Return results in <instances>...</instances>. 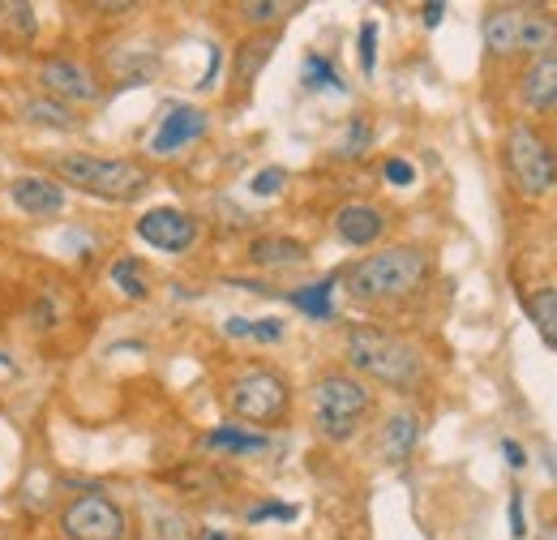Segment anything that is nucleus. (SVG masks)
Segmentation results:
<instances>
[{
  "instance_id": "2eb2a0df",
  "label": "nucleus",
  "mask_w": 557,
  "mask_h": 540,
  "mask_svg": "<svg viewBox=\"0 0 557 540\" xmlns=\"http://www.w3.org/2000/svg\"><path fill=\"white\" fill-rule=\"evenodd\" d=\"M519 52L528 57H549L557 52V17L541 9H523L519 17Z\"/></svg>"
},
{
  "instance_id": "72a5a7b5",
  "label": "nucleus",
  "mask_w": 557,
  "mask_h": 540,
  "mask_svg": "<svg viewBox=\"0 0 557 540\" xmlns=\"http://www.w3.org/2000/svg\"><path fill=\"white\" fill-rule=\"evenodd\" d=\"M502 455L510 459V468H523V446L519 442H502Z\"/></svg>"
},
{
  "instance_id": "bb28decb",
  "label": "nucleus",
  "mask_w": 557,
  "mask_h": 540,
  "mask_svg": "<svg viewBox=\"0 0 557 540\" xmlns=\"http://www.w3.org/2000/svg\"><path fill=\"white\" fill-rule=\"evenodd\" d=\"M283 185H287V172H283V168H267V172L253 176V194H258V198H271Z\"/></svg>"
},
{
  "instance_id": "a878e982",
  "label": "nucleus",
  "mask_w": 557,
  "mask_h": 540,
  "mask_svg": "<svg viewBox=\"0 0 557 540\" xmlns=\"http://www.w3.org/2000/svg\"><path fill=\"white\" fill-rule=\"evenodd\" d=\"M373 65H377V22H364L360 26V69L373 73Z\"/></svg>"
},
{
  "instance_id": "f257e3e1",
  "label": "nucleus",
  "mask_w": 557,
  "mask_h": 540,
  "mask_svg": "<svg viewBox=\"0 0 557 540\" xmlns=\"http://www.w3.org/2000/svg\"><path fill=\"white\" fill-rule=\"evenodd\" d=\"M424 274H429L424 249L395 245V249H382V254H369L364 262H356L344 274V283L356 300H395V296L417 292Z\"/></svg>"
},
{
  "instance_id": "a211bd4d",
  "label": "nucleus",
  "mask_w": 557,
  "mask_h": 540,
  "mask_svg": "<svg viewBox=\"0 0 557 540\" xmlns=\"http://www.w3.org/2000/svg\"><path fill=\"white\" fill-rule=\"evenodd\" d=\"M22 116H26L30 125H44V130H77V112H73L70 103H61V99H48V95L30 99V103L22 108Z\"/></svg>"
},
{
  "instance_id": "393cba45",
  "label": "nucleus",
  "mask_w": 557,
  "mask_h": 540,
  "mask_svg": "<svg viewBox=\"0 0 557 540\" xmlns=\"http://www.w3.org/2000/svg\"><path fill=\"white\" fill-rule=\"evenodd\" d=\"M287 13H296V4H275V0L240 4V17H249V22H275V17H287Z\"/></svg>"
},
{
  "instance_id": "7ed1b4c3",
  "label": "nucleus",
  "mask_w": 557,
  "mask_h": 540,
  "mask_svg": "<svg viewBox=\"0 0 557 540\" xmlns=\"http://www.w3.org/2000/svg\"><path fill=\"white\" fill-rule=\"evenodd\" d=\"M57 176L70 181L77 189L103 198V202H129L138 198L141 189L150 185L146 168L129 163V159H103V155H61L57 163Z\"/></svg>"
},
{
  "instance_id": "f03ea898",
  "label": "nucleus",
  "mask_w": 557,
  "mask_h": 540,
  "mask_svg": "<svg viewBox=\"0 0 557 540\" xmlns=\"http://www.w3.org/2000/svg\"><path fill=\"white\" fill-rule=\"evenodd\" d=\"M348 360L360 373H369L395 391H412L424 373V360L412 343L386 335V331H373V327H356L348 335Z\"/></svg>"
},
{
  "instance_id": "c756f323",
  "label": "nucleus",
  "mask_w": 557,
  "mask_h": 540,
  "mask_svg": "<svg viewBox=\"0 0 557 540\" xmlns=\"http://www.w3.org/2000/svg\"><path fill=\"white\" fill-rule=\"evenodd\" d=\"M369 146V121L364 116H356L351 121V130H348V142H344V155H360Z\"/></svg>"
},
{
  "instance_id": "dca6fc26",
  "label": "nucleus",
  "mask_w": 557,
  "mask_h": 540,
  "mask_svg": "<svg viewBox=\"0 0 557 540\" xmlns=\"http://www.w3.org/2000/svg\"><path fill=\"white\" fill-rule=\"evenodd\" d=\"M249 258L258 267H300L309 258V249L300 241H292V236H258L249 245Z\"/></svg>"
},
{
  "instance_id": "f8f14e48",
  "label": "nucleus",
  "mask_w": 557,
  "mask_h": 540,
  "mask_svg": "<svg viewBox=\"0 0 557 540\" xmlns=\"http://www.w3.org/2000/svg\"><path fill=\"white\" fill-rule=\"evenodd\" d=\"M335 232H339V241H344V245L364 249V245H373V241L386 232V214H382L377 206L351 202L335 214Z\"/></svg>"
},
{
  "instance_id": "f3484780",
  "label": "nucleus",
  "mask_w": 557,
  "mask_h": 540,
  "mask_svg": "<svg viewBox=\"0 0 557 540\" xmlns=\"http://www.w3.org/2000/svg\"><path fill=\"white\" fill-rule=\"evenodd\" d=\"M417 438H420L417 416H412V412H395V416L386 420V433H382V455H386L391 464H404V459L412 455Z\"/></svg>"
},
{
  "instance_id": "0eeeda50",
  "label": "nucleus",
  "mask_w": 557,
  "mask_h": 540,
  "mask_svg": "<svg viewBox=\"0 0 557 540\" xmlns=\"http://www.w3.org/2000/svg\"><path fill=\"white\" fill-rule=\"evenodd\" d=\"M61 528L73 540H121L125 537V515L103 493H82L65 506Z\"/></svg>"
},
{
  "instance_id": "7c9ffc66",
  "label": "nucleus",
  "mask_w": 557,
  "mask_h": 540,
  "mask_svg": "<svg viewBox=\"0 0 557 540\" xmlns=\"http://www.w3.org/2000/svg\"><path fill=\"white\" fill-rule=\"evenodd\" d=\"M386 181H391V185H412V181H417V172H412V163L391 159V163H386Z\"/></svg>"
},
{
  "instance_id": "9b49d317",
  "label": "nucleus",
  "mask_w": 557,
  "mask_h": 540,
  "mask_svg": "<svg viewBox=\"0 0 557 540\" xmlns=\"http://www.w3.org/2000/svg\"><path fill=\"white\" fill-rule=\"evenodd\" d=\"M9 198H13L17 210H26V214H61L65 210L61 185L48 181V176H17L9 185Z\"/></svg>"
},
{
  "instance_id": "cd10ccee",
  "label": "nucleus",
  "mask_w": 557,
  "mask_h": 540,
  "mask_svg": "<svg viewBox=\"0 0 557 540\" xmlns=\"http://www.w3.org/2000/svg\"><path fill=\"white\" fill-rule=\"evenodd\" d=\"M262 519H296V506H287V502H262V506L249 511V524H262Z\"/></svg>"
},
{
  "instance_id": "c85d7f7f",
  "label": "nucleus",
  "mask_w": 557,
  "mask_h": 540,
  "mask_svg": "<svg viewBox=\"0 0 557 540\" xmlns=\"http://www.w3.org/2000/svg\"><path fill=\"white\" fill-rule=\"evenodd\" d=\"M249 339H258V343H278V339H283V322H278V318L249 322Z\"/></svg>"
},
{
  "instance_id": "1a4fd4ad",
  "label": "nucleus",
  "mask_w": 557,
  "mask_h": 540,
  "mask_svg": "<svg viewBox=\"0 0 557 540\" xmlns=\"http://www.w3.org/2000/svg\"><path fill=\"white\" fill-rule=\"evenodd\" d=\"M138 236L163 254H185L198 241V223L176 206H154L138 219Z\"/></svg>"
},
{
  "instance_id": "c9c22d12",
  "label": "nucleus",
  "mask_w": 557,
  "mask_h": 540,
  "mask_svg": "<svg viewBox=\"0 0 557 540\" xmlns=\"http://www.w3.org/2000/svg\"><path fill=\"white\" fill-rule=\"evenodd\" d=\"M198 540H236L232 532H219V528H210V532H202Z\"/></svg>"
},
{
  "instance_id": "473e14b6",
  "label": "nucleus",
  "mask_w": 557,
  "mask_h": 540,
  "mask_svg": "<svg viewBox=\"0 0 557 540\" xmlns=\"http://www.w3.org/2000/svg\"><path fill=\"white\" fill-rule=\"evenodd\" d=\"M510 532L523 537V502L519 498H510Z\"/></svg>"
},
{
  "instance_id": "5701e85b",
  "label": "nucleus",
  "mask_w": 557,
  "mask_h": 540,
  "mask_svg": "<svg viewBox=\"0 0 557 540\" xmlns=\"http://www.w3.org/2000/svg\"><path fill=\"white\" fill-rule=\"evenodd\" d=\"M271 48H275V39H258V44H245V48H240V82H245V86L253 82L258 69L267 65Z\"/></svg>"
},
{
  "instance_id": "6e6552de",
  "label": "nucleus",
  "mask_w": 557,
  "mask_h": 540,
  "mask_svg": "<svg viewBox=\"0 0 557 540\" xmlns=\"http://www.w3.org/2000/svg\"><path fill=\"white\" fill-rule=\"evenodd\" d=\"M39 86H44V95L48 99H70V103H95L99 95H103V86H99V73L90 65H82V61H48V65H39Z\"/></svg>"
},
{
  "instance_id": "f704fd0d",
  "label": "nucleus",
  "mask_w": 557,
  "mask_h": 540,
  "mask_svg": "<svg viewBox=\"0 0 557 540\" xmlns=\"http://www.w3.org/2000/svg\"><path fill=\"white\" fill-rule=\"evenodd\" d=\"M227 335H232V339H249V322H245V318H232V322H227Z\"/></svg>"
},
{
  "instance_id": "b1692460",
  "label": "nucleus",
  "mask_w": 557,
  "mask_h": 540,
  "mask_svg": "<svg viewBox=\"0 0 557 540\" xmlns=\"http://www.w3.org/2000/svg\"><path fill=\"white\" fill-rule=\"evenodd\" d=\"M112 279H116V287H121L125 296H134V300L146 296V283H141V274H138V258H121V262L112 267Z\"/></svg>"
},
{
  "instance_id": "9d476101",
  "label": "nucleus",
  "mask_w": 557,
  "mask_h": 540,
  "mask_svg": "<svg viewBox=\"0 0 557 540\" xmlns=\"http://www.w3.org/2000/svg\"><path fill=\"white\" fill-rule=\"evenodd\" d=\"M207 112L202 108H189V103H181V108H172L168 116H163V125L154 130L150 137V150L154 155H172V150H181V146H189V142H198V137L207 134Z\"/></svg>"
},
{
  "instance_id": "2f4dec72",
  "label": "nucleus",
  "mask_w": 557,
  "mask_h": 540,
  "mask_svg": "<svg viewBox=\"0 0 557 540\" xmlns=\"http://www.w3.org/2000/svg\"><path fill=\"white\" fill-rule=\"evenodd\" d=\"M420 17H424V26H437V22L446 17V4H437V0H433V4H424V9H420Z\"/></svg>"
},
{
  "instance_id": "4be33fe9",
  "label": "nucleus",
  "mask_w": 557,
  "mask_h": 540,
  "mask_svg": "<svg viewBox=\"0 0 557 540\" xmlns=\"http://www.w3.org/2000/svg\"><path fill=\"white\" fill-rule=\"evenodd\" d=\"M305 86L309 90H344V77L331 69L326 57H309L305 61Z\"/></svg>"
},
{
  "instance_id": "aec40b11",
  "label": "nucleus",
  "mask_w": 557,
  "mask_h": 540,
  "mask_svg": "<svg viewBox=\"0 0 557 540\" xmlns=\"http://www.w3.org/2000/svg\"><path fill=\"white\" fill-rule=\"evenodd\" d=\"M331 292H335V274H331V279H322V283L296 287L287 300H292L300 314H309V318H331Z\"/></svg>"
},
{
  "instance_id": "39448f33",
  "label": "nucleus",
  "mask_w": 557,
  "mask_h": 540,
  "mask_svg": "<svg viewBox=\"0 0 557 540\" xmlns=\"http://www.w3.org/2000/svg\"><path fill=\"white\" fill-rule=\"evenodd\" d=\"M506 159H510V172H515V181H519V189L528 198H541L545 189L557 185V150L532 125H515L510 130Z\"/></svg>"
},
{
  "instance_id": "423d86ee",
  "label": "nucleus",
  "mask_w": 557,
  "mask_h": 540,
  "mask_svg": "<svg viewBox=\"0 0 557 540\" xmlns=\"http://www.w3.org/2000/svg\"><path fill=\"white\" fill-rule=\"evenodd\" d=\"M227 407L240 416V420H253V425H275L287 416V386L283 378L267 373V369H253L245 378H236L227 386Z\"/></svg>"
},
{
  "instance_id": "20e7f679",
  "label": "nucleus",
  "mask_w": 557,
  "mask_h": 540,
  "mask_svg": "<svg viewBox=\"0 0 557 540\" xmlns=\"http://www.w3.org/2000/svg\"><path fill=\"white\" fill-rule=\"evenodd\" d=\"M364 412H369V391L356 378L331 373L313 386V416H318L322 438H331V442H348L356 425L364 420Z\"/></svg>"
},
{
  "instance_id": "ddd939ff",
  "label": "nucleus",
  "mask_w": 557,
  "mask_h": 540,
  "mask_svg": "<svg viewBox=\"0 0 557 540\" xmlns=\"http://www.w3.org/2000/svg\"><path fill=\"white\" fill-rule=\"evenodd\" d=\"M519 17H523V9H515V4H502V9H488L485 17V48L488 57H515L519 52Z\"/></svg>"
},
{
  "instance_id": "4468645a",
  "label": "nucleus",
  "mask_w": 557,
  "mask_h": 540,
  "mask_svg": "<svg viewBox=\"0 0 557 540\" xmlns=\"http://www.w3.org/2000/svg\"><path fill=\"white\" fill-rule=\"evenodd\" d=\"M523 103L545 112V108H557V52L549 57H536L528 73H523Z\"/></svg>"
},
{
  "instance_id": "412c9836",
  "label": "nucleus",
  "mask_w": 557,
  "mask_h": 540,
  "mask_svg": "<svg viewBox=\"0 0 557 540\" xmlns=\"http://www.w3.org/2000/svg\"><path fill=\"white\" fill-rule=\"evenodd\" d=\"M528 314H532L536 331L557 347V287H541V292H532V296H528Z\"/></svg>"
},
{
  "instance_id": "6ab92c4d",
  "label": "nucleus",
  "mask_w": 557,
  "mask_h": 540,
  "mask_svg": "<svg viewBox=\"0 0 557 540\" xmlns=\"http://www.w3.org/2000/svg\"><path fill=\"white\" fill-rule=\"evenodd\" d=\"M207 446L210 451H232V455H253V451H267L271 438H267V433H245V429L223 425V429L207 433Z\"/></svg>"
}]
</instances>
